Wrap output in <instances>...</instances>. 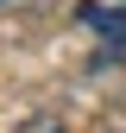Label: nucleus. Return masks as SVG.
I'll use <instances>...</instances> for the list:
<instances>
[{
  "label": "nucleus",
  "mask_w": 126,
  "mask_h": 133,
  "mask_svg": "<svg viewBox=\"0 0 126 133\" xmlns=\"http://www.w3.org/2000/svg\"><path fill=\"white\" fill-rule=\"evenodd\" d=\"M19 133H63L57 114H32V121H19Z\"/></svg>",
  "instance_id": "f257e3e1"
}]
</instances>
